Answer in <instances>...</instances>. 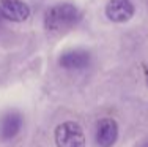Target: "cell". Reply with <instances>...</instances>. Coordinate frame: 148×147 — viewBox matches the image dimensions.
Returning <instances> with one entry per match:
<instances>
[{
    "mask_svg": "<svg viewBox=\"0 0 148 147\" xmlns=\"http://www.w3.org/2000/svg\"><path fill=\"white\" fill-rule=\"evenodd\" d=\"M79 10L71 3H58L46 11L44 14V27L49 32H60L69 29L79 21Z\"/></svg>",
    "mask_w": 148,
    "mask_h": 147,
    "instance_id": "cell-1",
    "label": "cell"
},
{
    "mask_svg": "<svg viewBox=\"0 0 148 147\" xmlns=\"http://www.w3.org/2000/svg\"><path fill=\"white\" fill-rule=\"evenodd\" d=\"M57 147H85V135L77 122L68 120L55 128Z\"/></svg>",
    "mask_w": 148,
    "mask_h": 147,
    "instance_id": "cell-2",
    "label": "cell"
},
{
    "mask_svg": "<svg viewBox=\"0 0 148 147\" xmlns=\"http://www.w3.org/2000/svg\"><path fill=\"white\" fill-rule=\"evenodd\" d=\"M0 16L13 22H22L30 16V10L22 0H0Z\"/></svg>",
    "mask_w": 148,
    "mask_h": 147,
    "instance_id": "cell-3",
    "label": "cell"
},
{
    "mask_svg": "<svg viewBox=\"0 0 148 147\" xmlns=\"http://www.w3.org/2000/svg\"><path fill=\"white\" fill-rule=\"evenodd\" d=\"M134 14V5L129 0H109L106 6V16L112 22H126Z\"/></svg>",
    "mask_w": 148,
    "mask_h": 147,
    "instance_id": "cell-4",
    "label": "cell"
},
{
    "mask_svg": "<svg viewBox=\"0 0 148 147\" xmlns=\"http://www.w3.org/2000/svg\"><path fill=\"white\" fill-rule=\"evenodd\" d=\"M118 139V125L114 119L99 120L96 128V142L99 147H112Z\"/></svg>",
    "mask_w": 148,
    "mask_h": 147,
    "instance_id": "cell-5",
    "label": "cell"
},
{
    "mask_svg": "<svg viewBox=\"0 0 148 147\" xmlns=\"http://www.w3.org/2000/svg\"><path fill=\"white\" fill-rule=\"evenodd\" d=\"M58 63L65 70H84L90 65V54L84 49H71L60 55Z\"/></svg>",
    "mask_w": 148,
    "mask_h": 147,
    "instance_id": "cell-6",
    "label": "cell"
},
{
    "mask_svg": "<svg viewBox=\"0 0 148 147\" xmlns=\"http://www.w3.org/2000/svg\"><path fill=\"white\" fill-rule=\"evenodd\" d=\"M22 117L19 112H8L2 117L0 120V138L3 141H10V139L16 138L19 135L21 128H22Z\"/></svg>",
    "mask_w": 148,
    "mask_h": 147,
    "instance_id": "cell-7",
    "label": "cell"
},
{
    "mask_svg": "<svg viewBox=\"0 0 148 147\" xmlns=\"http://www.w3.org/2000/svg\"><path fill=\"white\" fill-rule=\"evenodd\" d=\"M139 147H148V136L145 139H143V141H140V144H139Z\"/></svg>",
    "mask_w": 148,
    "mask_h": 147,
    "instance_id": "cell-8",
    "label": "cell"
},
{
    "mask_svg": "<svg viewBox=\"0 0 148 147\" xmlns=\"http://www.w3.org/2000/svg\"><path fill=\"white\" fill-rule=\"evenodd\" d=\"M145 82H147V87H148V66H147V70H145Z\"/></svg>",
    "mask_w": 148,
    "mask_h": 147,
    "instance_id": "cell-9",
    "label": "cell"
},
{
    "mask_svg": "<svg viewBox=\"0 0 148 147\" xmlns=\"http://www.w3.org/2000/svg\"><path fill=\"white\" fill-rule=\"evenodd\" d=\"M0 17H2V16H0Z\"/></svg>",
    "mask_w": 148,
    "mask_h": 147,
    "instance_id": "cell-10",
    "label": "cell"
}]
</instances>
